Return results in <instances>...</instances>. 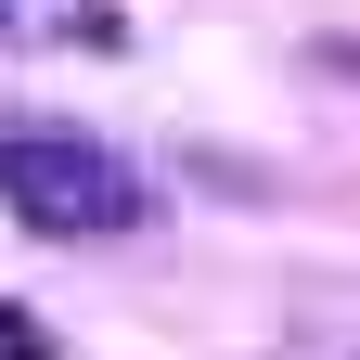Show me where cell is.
<instances>
[{"label":"cell","mask_w":360,"mask_h":360,"mask_svg":"<svg viewBox=\"0 0 360 360\" xmlns=\"http://www.w3.org/2000/svg\"><path fill=\"white\" fill-rule=\"evenodd\" d=\"M0 206H13L39 245H116V232L155 219L142 167L103 155V142H77V129H0Z\"/></svg>","instance_id":"obj_1"},{"label":"cell","mask_w":360,"mask_h":360,"mask_svg":"<svg viewBox=\"0 0 360 360\" xmlns=\"http://www.w3.org/2000/svg\"><path fill=\"white\" fill-rule=\"evenodd\" d=\"M0 52H129L116 0H0Z\"/></svg>","instance_id":"obj_2"},{"label":"cell","mask_w":360,"mask_h":360,"mask_svg":"<svg viewBox=\"0 0 360 360\" xmlns=\"http://www.w3.org/2000/svg\"><path fill=\"white\" fill-rule=\"evenodd\" d=\"M0 360H65V347H52V335H39V322H26V309H0Z\"/></svg>","instance_id":"obj_3"}]
</instances>
